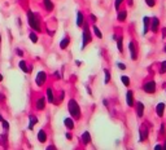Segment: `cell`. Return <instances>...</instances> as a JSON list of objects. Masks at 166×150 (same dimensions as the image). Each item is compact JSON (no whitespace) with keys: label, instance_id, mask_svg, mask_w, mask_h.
Segmentation results:
<instances>
[{"label":"cell","instance_id":"cell-22","mask_svg":"<svg viewBox=\"0 0 166 150\" xmlns=\"http://www.w3.org/2000/svg\"><path fill=\"white\" fill-rule=\"evenodd\" d=\"M121 80H122V83L126 85V87H128V85H130V78H128V77H126V75L121 77Z\"/></svg>","mask_w":166,"mask_h":150},{"label":"cell","instance_id":"cell-20","mask_svg":"<svg viewBox=\"0 0 166 150\" xmlns=\"http://www.w3.org/2000/svg\"><path fill=\"white\" fill-rule=\"evenodd\" d=\"M143 21H144V34H147V31H148V23H149V21H151V18L149 17H144L143 18Z\"/></svg>","mask_w":166,"mask_h":150},{"label":"cell","instance_id":"cell-10","mask_svg":"<svg viewBox=\"0 0 166 150\" xmlns=\"http://www.w3.org/2000/svg\"><path fill=\"white\" fill-rule=\"evenodd\" d=\"M38 140H39V142H46L47 141V133H46L44 130H40L38 132Z\"/></svg>","mask_w":166,"mask_h":150},{"label":"cell","instance_id":"cell-12","mask_svg":"<svg viewBox=\"0 0 166 150\" xmlns=\"http://www.w3.org/2000/svg\"><path fill=\"white\" fill-rule=\"evenodd\" d=\"M163 111H165V104H163V102H160V104L157 105V108H156V113H157V115L161 118V116L163 115Z\"/></svg>","mask_w":166,"mask_h":150},{"label":"cell","instance_id":"cell-30","mask_svg":"<svg viewBox=\"0 0 166 150\" xmlns=\"http://www.w3.org/2000/svg\"><path fill=\"white\" fill-rule=\"evenodd\" d=\"M2 124H3V128H4V130H5V131H8V130H9V123H8L7 120H4V119H3V122H2Z\"/></svg>","mask_w":166,"mask_h":150},{"label":"cell","instance_id":"cell-29","mask_svg":"<svg viewBox=\"0 0 166 150\" xmlns=\"http://www.w3.org/2000/svg\"><path fill=\"white\" fill-rule=\"evenodd\" d=\"M160 71H161V74L166 72V61H163V62L161 63V69H160Z\"/></svg>","mask_w":166,"mask_h":150},{"label":"cell","instance_id":"cell-23","mask_svg":"<svg viewBox=\"0 0 166 150\" xmlns=\"http://www.w3.org/2000/svg\"><path fill=\"white\" fill-rule=\"evenodd\" d=\"M126 19V10L118 12V21H125Z\"/></svg>","mask_w":166,"mask_h":150},{"label":"cell","instance_id":"cell-36","mask_svg":"<svg viewBox=\"0 0 166 150\" xmlns=\"http://www.w3.org/2000/svg\"><path fill=\"white\" fill-rule=\"evenodd\" d=\"M91 18H92V21H94V22H95V21H96V17H95L94 14H91Z\"/></svg>","mask_w":166,"mask_h":150},{"label":"cell","instance_id":"cell-32","mask_svg":"<svg viewBox=\"0 0 166 150\" xmlns=\"http://www.w3.org/2000/svg\"><path fill=\"white\" fill-rule=\"evenodd\" d=\"M118 67H119L121 70H125V69H126V66L123 65V63H119V62H118Z\"/></svg>","mask_w":166,"mask_h":150},{"label":"cell","instance_id":"cell-8","mask_svg":"<svg viewBox=\"0 0 166 150\" xmlns=\"http://www.w3.org/2000/svg\"><path fill=\"white\" fill-rule=\"evenodd\" d=\"M136 114L139 118L143 116V114H144V104L143 102H138L136 104Z\"/></svg>","mask_w":166,"mask_h":150},{"label":"cell","instance_id":"cell-3","mask_svg":"<svg viewBox=\"0 0 166 150\" xmlns=\"http://www.w3.org/2000/svg\"><path fill=\"white\" fill-rule=\"evenodd\" d=\"M143 89H144V92H147V93H154V91H156V83H154L153 80H151L143 87Z\"/></svg>","mask_w":166,"mask_h":150},{"label":"cell","instance_id":"cell-26","mask_svg":"<svg viewBox=\"0 0 166 150\" xmlns=\"http://www.w3.org/2000/svg\"><path fill=\"white\" fill-rule=\"evenodd\" d=\"M104 72H105V80H104V83H105V84H108V83H109V80H110V72H109L108 70H104Z\"/></svg>","mask_w":166,"mask_h":150},{"label":"cell","instance_id":"cell-31","mask_svg":"<svg viewBox=\"0 0 166 150\" xmlns=\"http://www.w3.org/2000/svg\"><path fill=\"white\" fill-rule=\"evenodd\" d=\"M145 3H147L148 7H154V4H156V3H154V0H145Z\"/></svg>","mask_w":166,"mask_h":150},{"label":"cell","instance_id":"cell-5","mask_svg":"<svg viewBox=\"0 0 166 150\" xmlns=\"http://www.w3.org/2000/svg\"><path fill=\"white\" fill-rule=\"evenodd\" d=\"M46 79H47V75H46V72L44 71H39L38 72V75H36V79H35V82H36V84L39 85H43L44 84V82H46Z\"/></svg>","mask_w":166,"mask_h":150},{"label":"cell","instance_id":"cell-13","mask_svg":"<svg viewBox=\"0 0 166 150\" xmlns=\"http://www.w3.org/2000/svg\"><path fill=\"white\" fill-rule=\"evenodd\" d=\"M82 142H83V145H87V144L91 142V135L88 132H84L82 135Z\"/></svg>","mask_w":166,"mask_h":150},{"label":"cell","instance_id":"cell-39","mask_svg":"<svg viewBox=\"0 0 166 150\" xmlns=\"http://www.w3.org/2000/svg\"><path fill=\"white\" fill-rule=\"evenodd\" d=\"M165 52H166V47H165Z\"/></svg>","mask_w":166,"mask_h":150},{"label":"cell","instance_id":"cell-7","mask_svg":"<svg viewBox=\"0 0 166 150\" xmlns=\"http://www.w3.org/2000/svg\"><path fill=\"white\" fill-rule=\"evenodd\" d=\"M128 49H130V52H131V58L135 61L138 56H136V48H135V44H134L132 41L128 43Z\"/></svg>","mask_w":166,"mask_h":150},{"label":"cell","instance_id":"cell-15","mask_svg":"<svg viewBox=\"0 0 166 150\" xmlns=\"http://www.w3.org/2000/svg\"><path fill=\"white\" fill-rule=\"evenodd\" d=\"M64 124L69 128V130H73L74 128V123H73V120L70 119V118H66V119H64Z\"/></svg>","mask_w":166,"mask_h":150},{"label":"cell","instance_id":"cell-33","mask_svg":"<svg viewBox=\"0 0 166 150\" xmlns=\"http://www.w3.org/2000/svg\"><path fill=\"white\" fill-rule=\"evenodd\" d=\"M122 2H123V0H116V8H117V9H118V7H119V4H121V3H122Z\"/></svg>","mask_w":166,"mask_h":150},{"label":"cell","instance_id":"cell-35","mask_svg":"<svg viewBox=\"0 0 166 150\" xmlns=\"http://www.w3.org/2000/svg\"><path fill=\"white\" fill-rule=\"evenodd\" d=\"M66 138H69V140H70V138H71V135H70V133H66Z\"/></svg>","mask_w":166,"mask_h":150},{"label":"cell","instance_id":"cell-18","mask_svg":"<svg viewBox=\"0 0 166 150\" xmlns=\"http://www.w3.org/2000/svg\"><path fill=\"white\" fill-rule=\"evenodd\" d=\"M44 7H46V9L48 10V12H51V10L53 9V4L51 0H44Z\"/></svg>","mask_w":166,"mask_h":150},{"label":"cell","instance_id":"cell-17","mask_svg":"<svg viewBox=\"0 0 166 150\" xmlns=\"http://www.w3.org/2000/svg\"><path fill=\"white\" fill-rule=\"evenodd\" d=\"M69 43H70V39H69V38H65V39H62V41L60 43V48H61V49H65L66 47L69 45Z\"/></svg>","mask_w":166,"mask_h":150},{"label":"cell","instance_id":"cell-11","mask_svg":"<svg viewBox=\"0 0 166 150\" xmlns=\"http://www.w3.org/2000/svg\"><path fill=\"white\" fill-rule=\"evenodd\" d=\"M126 102H127V105L130 106V108L134 105V96H132V92H131V91H128V92L126 93Z\"/></svg>","mask_w":166,"mask_h":150},{"label":"cell","instance_id":"cell-25","mask_svg":"<svg viewBox=\"0 0 166 150\" xmlns=\"http://www.w3.org/2000/svg\"><path fill=\"white\" fill-rule=\"evenodd\" d=\"M94 31H95V34H96V36H97L99 39H101V38H103V34H101V31L97 29V26H94Z\"/></svg>","mask_w":166,"mask_h":150},{"label":"cell","instance_id":"cell-24","mask_svg":"<svg viewBox=\"0 0 166 150\" xmlns=\"http://www.w3.org/2000/svg\"><path fill=\"white\" fill-rule=\"evenodd\" d=\"M47 97H48V102H53V94H52V89L51 88L47 89Z\"/></svg>","mask_w":166,"mask_h":150},{"label":"cell","instance_id":"cell-37","mask_svg":"<svg viewBox=\"0 0 166 150\" xmlns=\"http://www.w3.org/2000/svg\"><path fill=\"white\" fill-rule=\"evenodd\" d=\"M2 80H3V75H2V74H0V82H2Z\"/></svg>","mask_w":166,"mask_h":150},{"label":"cell","instance_id":"cell-19","mask_svg":"<svg viewBox=\"0 0 166 150\" xmlns=\"http://www.w3.org/2000/svg\"><path fill=\"white\" fill-rule=\"evenodd\" d=\"M82 23H83V16H82L81 12H78V13H77V25L82 26Z\"/></svg>","mask_w":166,"mask_h":150},{"label":"cell","instance_id":"cell-16","mask_svg":"<svg viewBox=\"0 0 166 150\" xmlns=\"http://www.w3.org/2000/svg\"><path fill=\"white\" fill-rule=\"evenodd\" d=\"M38 123V118H35V116H30V124H29V130H32L34 128V126Z\"/></svg>","mask_w":166,"mask_h":150},{"label":"cell","instance_id":"cell-21","mask_svg":"<svg viewBox=\"0 0 166 150\" xmlns=\"http://www.w3.org/2000/svg\"><path fill=\"white\" fill-rule=\"evenodd\" d=\"M20 67H21V70L24 71V72H27V71H29L27 65H26V62H25V61H20Z\"/></svg>","mask_w":166,"mask_h":150},{"label":"cell","instance_id":"cell-38","mask_svg":"<svg viewBox=\"0 0 166 150\" xmlns=\"http://www.w3.org/2000/svg\"><path fill=\"white\" fill-rule=\"evenodd\" d=\"M0 122H3V116L2 115H0Z\"/></svg>","mask_w":166,"mask_h":150},{"label":"cell","instance_id":"cell-6","mask_svg":"<svg viewBox=\"0 0 166 150\" xmlns=\"http://www.w3.org/2000/svg\"><path fill=\"white\" fill-rule=\"evenodd\" d=\"M158 26H160L158 18H157V17H153V18H152V25H151V29H152L153 33H157V31H158Z\"/></svg>","mask_w":166,"mask_h":150},{"label":"cell","instance_id":"cell-2","mask_svg":"<svg viewBox=\"0 0 166 150\" xmlns=\"http://www.w3.org/2000/svg\"><path fill=\"white\" fill-rule=\"evenodd\" d=\"M27 18H29V23H30V26L34 29V30H36V31H40L39 21H38L36 16L32 13V12H27Z\"/></svg>","mask_w":166,"mask_h":150},{"label":"cell","instance_id":"cell-9","mask_svg":"<svg viewBox=\"0 0 166 150\" xmlns=\"http://www.w3.org/2000/svg\"><path fill=\"white\" fill-rule=\"evenodd\" d=\"M147 137H148V130L145 128V126H143L140 130V141H145Z\"/></svg>","mask_w":166,"mask_h":150},{"label":"cell","instance_id":"cell-40","mask_svg":"<svg viewBox=\"0 0 166 150\" xmlns=\"http://www.w3.org/2000/svg\"><path fill=\"white\" fill-rule=\"evenodd\" d=\"M0 40H2V36H0Z\"/></svg>","mask_w":166,"mask_h":150},{"label":"cell","instance_id":"cell-14","mask_svg":"<svg viewBox=\"0 0 166 150\" xmlns=\"http://www.w3.org/2000/svg\"><path fill=\"white\" fill-rule=\"evenodd\" d=\"M44 106H46V100H44L43 97L38 98V101H36V109L38 110H43Z\"/></svg>","mask_w":166,"mask_h":150},{"label":"cell","instance_id":"cell-34","mask_svg":"<svg viewBox=\"0 0 166 150\" xmlns=\"http://www.w3.org/2000/svg\"><path fill=\"white\" fill-rule=\"evenodd\" d=\"M154 149L158 150V149H162V146H161V145H156V146H154Z\"/></svg>","mask_w":166,"mask_h":150},{"label":"cell","instance_id":"cell-27","mask_svg":"<svg viewBox=\"0 0 166 150\" xmlns=\"http://www.w3.org/2000/svg\"><path fill=\"white\" fill-rule=\"evenodd\" d=\"M30 40H31L32 43H36V41H38V36H36L35 33H31V34H30Z\"/></svg>","mask_w":166,"mask_h":150},{"label":"cell","instance_id":"cell-28","mask_svg":"<svg viewBox=\"0 0 166 150\" xmlns=\"http://www.w3.org/2000/svg\"><path fill=\"white\" fill-rule=\"evenodd\" d=\"M117 47H118V51H119V52H122V51H123V48H122V38H119V39H118V41H117Z\"/></svg>","mask_w":166,"mask_h":150},{"label":"cell","instance_id":"cell-4","mask_svg":"<svg viewBox=\"0 0 166 150\" xmlns=\"http://www.w3.org/2000/svg\"><path fill=\"white\" fill-rule=\"evenodd\" d=\"M90 41H91V34H90V30H88V26H86L83 30V47L82 48H84L86 44Z\"/></svg>","mask_w":166,"mask_h":150},{"label":"cell","instance_id":"cell-1","mask_svg":"<svg viewBox=\"0 0 166 150\" xmlns=\"http://www.w3.org/2000/svg\"><path fill=\"white\" fill-rule=\"evenodd\" d=\"M69 113L71 114V116L74 118H79L81 116V109H79V105L75 100H70L69 101Z\"/></svg>","mask_w":166,"mask_h":150}]
</instances>
